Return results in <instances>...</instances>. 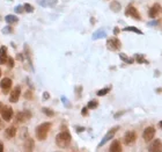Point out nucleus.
I'll return each mask as SVG.
<instances>
[{"instance_id":"obj_1","label":"nucleus","mask_w":162,"mask_h":152,"mask_svg":"<svg viewBox=\"0 0 162 152\" xmlns=\"http://www.w3.org/2000/svg\"><path fill=\"white\" fill-rule=\"evenodd\" d=\"M71 142H72V136L67 130H64V131L59 133L56 136V144H57L58 147L65 149V147H67L71 144Z\"/></svg>"},{"instance_id":"obj_2","label":"nucleus","mask_w":162,"mask_h":152,"mask_svg":"<svg viewBox=\"0 0 162 152\" xmlns=\"http://www.w3.org/2000/svg\"><path fill=\"white\" fill-rule=\"evenodd\" d=\"M52 123L51 122H43L36 128V138L38 141H44L48 137V133L51 129Z\"/></svg>"},{"instance_id":"obj_3","label":"nucleus","mask_w":162,"mask_h":152,"mask_svg":"<svg viewBox=\"0 0 162 152\" xmlns=\"http://www.w3.org/2000/svg\"><path fill=\"white\" fill-rule=\"evenodd\" d=\"M107 48L110 51H119L122 48V42L117 37H110L107 41Z\"/></svg>"},{"instance_id":"obj_4","label":"nucleus","mask_w":162,"mask_h":152,"mask_svg":"<svg viewBox=\"0 0 162 152\" xmlns=\"http://www.w3.org/2000/svg\"><path fill=\"white\" fill-rule=\"evenodd\" d=\"M125 15L129 16V18H132V19L137 20V21H140V20H141L140 13H139L138 10H137L132 4H130V5L126 7V10H125Z\"/></svg>"},{"instance_id":"obj_5","label":"nucleus","mask_w":162,"mask_h":152,"mask_svg":"<svg viewBox=\"0 0 162 152\" xmlns=\"http://www.w3.org/2000/svg\"><path fill=\"white\" fill-rule=\"evenodd\" d=\"M118 130H119V127H115V128L110 129L109 131H108V133H105V136H104V137H103V139H102V141H101V142H100V144L97 145V147L100 149V147H102V146H103V145H104L105 143H108V142H109L110 139H112V138H114V136H115V133H117Z\"/></svg>"},{"instance_id":"obj_6","label":"nucleus","mask_w":162,"mask_h":152,"mask_svg":"<svg viewBox=\"0 0 162 152\" xmlns=\"http://www.w3.org/2000/svg\"><path fill=\"white\" fill-rule=\"evenodd\" d=\"M161 12H162L161 4L155 2V4L149 8V11H148V16H149L151 19H155V18H157L159 15L161 14Z\"/></svg>"},{"instance_id":"obj_7","label":"nucleus","mask_w":162,"mask_h":152,"mask_svg":"<svg viewBox=\"0 0 162 152\" xmlns=\"http://www.w3.org/2000/svg\"><path fill=\"white\" fill-rule=\"evenodd\" d=\"M154 136H155V128L154 127H147V128L144 130L143 133V138L144 141L146 143H149L151 141H152L153 138H154Z\"/></svg>"},{"instance_id":"obj_8","label":"nucleus","mask_w":162,"mask_h":152,"mask_svg":"<svg viewBox=\"0 0 162 152\" xmlns=\"http://www.w3.org/2000/svg\"><path fill=\"white\" fill-rule=\"evenodd\" d=\"M136 141H137V133H136V131L130 130V131H126V133H125L124 138H123V142H124L125 145H131V144H133Z\"/></svg>"},{"instance_id":"obj_9","label":"nucleus","mask_w":162,"mask_h":152,"mask_svg":"<svg viewBox=\"0 0 162 152\" xmlns=\"http://www.w3.org/2000/svg\"><path fill=\"white\" fill-rule=\"evenodd\" d=\"M1 117L4 119V121H10L12 117H13V109L10 106H6V107H2V110H1Z\"/></svg>"},{"instance_id":"obj_10","label":"nucleus","mask_w":162,"mask_h":152,"mask_svg":"<svg viewBox=\"0 0 162 152\" xmlns=\"http://www.w3.org/2000/svg\"><path fill=\"white\" fill-rule=\"evenodd\" d=\"M12 85H13V82H12V79H10V78H4L0 81V87L4 92V94L8 93V91L12 88Z\"/></svg>"},{"instance_id":"obj_11","label":"nucleus","mask_w":162,"mask_h":152,"mask_svg":"<svg viewBox=\"0 0 162 152\" xmlns=\"http://www.w3.org/2000/svg\"><path fill=\"white\" fill-rule=\"evenodd\" d=\"M21 95V87L20 86H16L14 90H12L10 92V101L12 103H15L19 101V98Z\"/></svg>"},{"instance_id":"obj_12","label":"nucleus","mask_w":162,"mask_h":152,"mask_svg":"<svg viewBox=\"0 0 162 152\" xmlns=\"http://www.w3.org/2000/svg\"><path fill=\"white\" fill-rule=\"evenodd\" d=\"M148 151L152 152H160L162 151V142L160 139H154L151 145L148 146Z\"/></svg>"},{"instance_id":"obj_13","label":"nucleus","mask_w":162,"mask_h":152,"mask_svg":"<svg viewBox=\"0 0 162 152\" xmlns=\"http://www.w3.org/2000/svg\"><path fill=\"white\" fill-rule=\"evenodd\" d=\"M31 117V114H30V112H20L16 114V121L18 122H24L26 120H29Z\"/></svg>"},{"instance_id":"obj_14","label":"nucleus","mask_w":162,"mask_h":152,"mask_svg":"<svg viewBox=\"0 0 162 152\" xmlns=\"http://www.w3.org/2000/svg\"><path fill=\"white\" fill-rule=\"evenodd\" d=\"M109 150L111 152H120L122 151V144H120V142H119L118 139H115V141H112Z\"/></svg>"},{"instance_id":"obj_15","label":"nucleus","mask_w":162,"mask_h":152,"mask_svg":"<svg viewBox=\"0 0 162 152\" xmlns=\"http://www.w3.org/2000/svg\"><path fill=\"white\" fill-rule=\"evenodd\" d=\"M7 48L6 47H2L0 48V64H6V61H7Z\"/></svg>"},{"instance_id":"obj_16","label":"nucleus","mask_w":162,"mask_h":152,"mask_svg":"<svg viewBox=\"0 0 162 152\" xmlns=\"http://www.w3.org/2000/svg\"><path fill=\"white\" fill-rule=\"evenodd\" d=\"M5 137L6 138H13L16 135V128H15L14 125H12V127H8V128H6L5 130Z\"/></svg>"},{"instance_id":"obj_17","label":"nucleus","mask_w":162,"mask_h":152,"mask_svg":"<svg viewBox=\"0 0 162 152\" xmlns=\"http://www.w3.org/2000/svg\"><path fill=\"white\" fill-rule=\"evenodd\" d=\"M105 36H107V33H105L104 29H99V30H96L95 33L93 34L91 38L93 40H100V38H104Z\"/></svg>"},{"instance_id":"obj_18","label":"nucleus","mask_w":162,"mask_h":152,"mask_svg":"<svg viewBox=\"0 0 162 152\" xmlns=\"http://www.w3.org/2000/svg\"><path fill=\"white\" fill-rule=\"evenodd\" d=\"M134 62L139 63V64H146V65L149 64V62L145 58V56H144V55H140V53H136V55H134Z\"/></svg>"},{"instance_id":"obj_19","label":"nucleus","mask_w":162,"mask_h":152,"mask_svg":"<svg viewBox=\"0 0 162 152\" xmlns=\"http://www.w3.org/2000/svg\"><path fill=\"white\" fill-rule=\"evenodd\" d=\"M110 10L115 12V13H118L119 11L122 10V6H120V2L117 1V0H114V1H111V4H110Z\"/></svg>"},{"instance_id":"obj_20","label":"nucleus","mask_w":162,"mask_h":152,"mask_svg":"<svg viewBox=\"0 0 162 152\" xmlns=\"http://www.w3.org/2000/svg\"><path fill=\"white\" fill-rule=\"evenodd\" d=\"M38 2L43 7H52L57 4V0H38Z\"/></svg>"},{"instance_id":"obj_21","label":"nucleus","mask_w":162,"mask_h":152,"mask_svg":"<svg viewBox=\"0 0 162 152\" xmlns=\"http://www.w3.org/2000/svg\"><path fill=\"white\" fill-rule=\"evenodd\" d=\"M119 58L124 63H126V64H133L134 63V58L129 57V56H126V55L123 53H119Z\"/></svg>"},{"instance_id":"obj_22","label":"nucleus","mask_w":162,"mask_h":152,"mask_svg":"<svg viewBox=\"0 0 162 152\" xmlns=\"http://www.w3.org/2000/svg\"><path fill=\"white\" fill-rule=\"evenodd\" d=\"M5 21H6V22H7L8 24H14V23H16V22L19 21V19H18V16H15V15L8 14V15H6Z\"/></svg>"},{"instance_id":"obj_23","label":"nucleus","mask_w":162,"mask_h":152,"mask_svg":"<svg viewBox=\"0 0 162 152\" xmlns=\"http://www.w3.org/2000/svg\"><path fill=\"white\" fill-rule=\"evenodd\" d=\"M123 32H132V33H136L138 34V35H143V32L140 30V29H138L137 27H125V28H123Z\"/></svg>"},{"instance_id":"obj_24","label":"nucleus","mask_w":162,"mask_h":152,"mask_svg":"<svg viewBox=\"0 0 162 152\" xmlns=\"http://www.w3.org/2000/svg\"><path fill=\"white\" fill-rule=\"evenodd\" d=\"M24 150H27V151H31L34 150V141L33 139H27L26 143H24Z\"/></svg>"},{"instance_id":"obj_25","label":"nucleus","mask_w":162,"mask_h":152,"mask_svg":"<svg viewBox=\"0 0 162 152\" xmlns=\"http://www.w3.org/2000/svg\"><path fill=\"white\" fill-rule=\"evenodd\" d=\"M110 90H111V86H108V87H104V88H102V90L97 91L96 94H97V96H103V95L108 94L110 92Z\"/></svg>"},{"instance_id":"obj_26","label":"nucleus","mask_w":162,"mask_h":152,"mask_svg":"<svg viewBox=\"0 0 162 152\" xmlns=\"http://www.w3.org/2000/svg\"><path fill=\"white\" fill-rule=\"evenodd\" d=\"M99 107V101L97 100H91L88 103H87V108L88 109H95Z\"/></svg>"},{"instance_id":"obj_27","label":"nucleus","mask_w":162,"mask_h":152,"mask_svg":"<svg viewBox=\"0 0 162 152\" xmlns=\"http://www.w3.org/2000/svg\"><path fill=\"white\" fill-rule=\"evenodd\" d=\"M42 112H43L45 115H48L49 117H51V116H53V115H55V112H53V110H51L50 108H47V107H44L43 109H42Z\"/></svg>"},{"instance_id":"obj_28","label":"nucleus","mask_w":162,"mask_h":152,"mask_svg":"<svg viewBox=\"0 0 162 152\" xmlns=\"http://www.w3.org/2000/svg\"><path fill=\"white\" fill-rule=\"evenodd\" d=\"M23 10L24 12H27V13H33L34 12V7L30 4H24L23 5Z\"/></svg>"},{"instance_id":"obj_29","label":"nucleus","mask_w":162,"mask_h":152,"mask_svg":"<svg viewBox=\"0 0 162 152\" xmlns=\"http://www.w3.org/2000/svg\"><path fill=\"white\" fill-rule=\"evenodd\" d=\"M6 63H7V65H8V67H12L14 66V59L12 57H7V61H6Z\"/></svg>"},{"instance_id":"obj_30","label":"nucleus","mask_w":162,"mask_h":152,"mask_svg":"<svg viewBox=\"0 0 162 152\" xmlns=\"http://www.w3.org/2000/svg\"><path fill=\"white\" fill-rule=\"evenodd\" d=\"M2 33L4 34H7V33H13V29L10 27H6V28L2 29Z\"/></svg>"},{"instance_id":"obj_31","label":"nucleus","mask_w":162,"mask_h":152,"mask_svg":"<svg viewBox=\"0 0 162 152\" xmlns=\"http://www.w3.org/2000/svg\"><path fill=\"white\" fill-rule=\"evenodd\" d=\"M23 6H18V7H15V12L16 13H22L23 12Z\"/></svg>"},{"instance_id":"obj_32","label":"nucleus","mask_w":162,"mask_h":152,"mask_svg":"<svg viewBox=\"0 0 162 152\" xmlns=\"http://www.w3.org/2000/svg\"><path fill=\"white\" fill-rule=\"evenodd\" d=\"M156 24H159V21H151V22L147 23V26L148 27H155Z\"/></svg>"},{"instance_id":"obj_33","label":"nucleus","mask_w":162,"mask_h":152,"mask_svg":"<svg viewBox=\"0 0 162 152\" xmlns=\"http://www.w3.org/2000/svg\"><path fill=\"white\" fill-rule=\"evenodd\" d=\"M81 114L83 115V116H87V115H88V108H87V107H83L82 110H81Z\"/></svg>"},{"instance_id":"obj_34","label":"nucleus","mask_w":162,"mask_h":152,"mask_svg":"<svg viewBox=\"0 0 162 152\" xmlns=\"http://www.w3.org/2000/svg\"><path fill=\"white\" fill-rule=\"evenodd\" d=\"M86 129L83 128V127H75V131L78 133H82V131H85Z\"/></svg>"},{"instance_id":"obj_35","label":"nucleus","mask_w":162,"mask_h":152,"mask_svg":"<svg viewBox=\"0 0 162 152\" xmlns=\"http://www.w3.org/2000/svg\"><path fill=\"white\" fill-rule=\"evenodd\" d=\"M124 113H125L124 110H122V112H118V113H116V114L114 115V117H115V119H119V116H122V115L124 114Z\"/></svg>"},{"instance_id":"obj_36","label":"nucleus","mask_w":162,"mask_h":152,"mask_svg":"<svg viewBox=\"0 0 162 152\" xmlns=\"http://www.w3.org/2000/svg\"><path fill=\"white\" fill-rule=\"evenodd\" d=\"M81 91H82V87H81V86H78L75 88V93H78V96H80Z\"/></svg>"},{"instance_id":"obj_37","label":"nucleus","mask_w":162,"mask_h":152,"mask_svg":"<svg viewBox=\"0 0 162 152\" xmlns=\"http://www.w3.org/2000/svg\"><path fill=\"white\" fill-rule=\"evenodd\" d=\"M119 32H120V29H119L118 27H115V28H114V34H115V35H118Z\"/></svg>"},{"instance_id":"obj_38","label":"nucleus","mask_w":162,"mask_h":152,"mask_svg":"<svg viewBox=\"0 0 162 152\" xmlns=\"http://www.w3.org/2000/svg\"><path fill=\"white\" fill-rule=\"evenodd\" d=\"M62 100H63V102H64V103H65V105H66V106H70V102L67 101V100H66V98H65V96H63V98H62Z\"/></svg>"},{"instance_id":"obj_39","label":"nucleus","mask_w":162,"mask_h":152,"mask_svg":"<svg viewBox=\"0 0 162 152\" xmlns=\"http://www.w3.org/2000/svg\"><path fill=\"white\" fill-rule=\"evenodd\" d=\"M43 98H44V100H49V98H50V94H49L48 92H45L43 94Z\"/></svg>"},{"instance_id":"obj_40","label":"nucleus","mask_w":162,"mask_h":152,"mask_svg":"<svg viewBox=\"0 0 162 152\" xmlns=\"http://www.w3.org/2000/svg\"><path fill=\"white\" fill-rule=\"evenodd\" d=\"M4 151V144L0 142V152H2Z\"/></svg>"},{"instance_id":"obj_41","label":"nucleus","mask_w":162,"mask_h":152,"mask_svg":"<svg viewBox=\"0 0 162 152\" xmlns=\"http://www.w3.org/2000/svg\"><path fill=\"white\" fill-rule=\"evenodd\" d=\"M156 93H162V88H156Z\"/></svg>"},{"instance_id":"obj_42","label":"nucleus","mask_w":162,"mask_h":152,"mask_svg":"<svg viewBox=\"0 0 162 152\" xmlns=\"http://www.w3.org/2000/svg\"><path fill=\"white\" fill-rule=\"evenodd\" d=\"M2 107H4V105L0 102V113H1V110H2Z\"/></svg>"},{"instance_id":"obj_43","label":"nucleus","mask_w":162,"mask_h":152,"mask_svg":"<svg viewBox=\"0 0 162 152\" xmlns=\"http://www.w3.org/2000/svg\"><path fill=\"white\" fill-rule=\"evenodd\" d=\"M159 127L162 129V121H160V122H159Z\"/></svg>"},{"instance_id":"obj_44","label":"nucleus","mask_w":162,"mask_h":152,"mask_svg":"<svg viewBox=\"0 0 162 152\" xmlns=\"http://www.w3.org/2000/svg\"><path fill=\"white\" fill-rule=\"evenodd\" d=\"M0 129H1V122H0Z\"/></svg>"},{"instance_id":"obj_45","label":"nucleus","mask_w":162,"mask_h":152,"mask_svg":"<svg viewBox=\"0 0 162 152\" xmlns=\"http://www.w3.org/2000/svg\"><path fill=\"white\" fill-rule=\"evenodd\" d=\"M0 77H1V70H0Z\"/></svg>"},{"instance_id":"obj_46","label":"nucleus","mask_w":162,"mask_h":152,"mask_svg":"<svg viewBox=\"0 0 162 152\" xmlns=\"http://www.w3.org/2000/svg\"><path fill=\"white\" fill-rule=\"evenodd\" d=\"M161 55H162V53H161Z\"/></svg>"}]
</instances>
